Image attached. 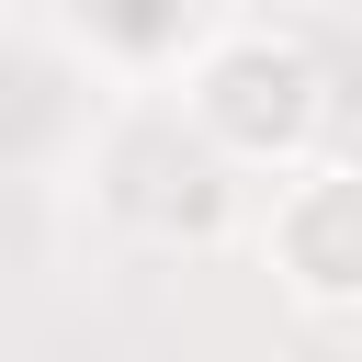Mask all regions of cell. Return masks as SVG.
<instances>
[{"label": "cell", "mask_w": 362, "mask_h": 362, "mask_svg": "<svg viewBox=\"0 0 362 362\" xmlns=\"http://www.w3.org/2000/svg\"><path fill=\"white\" fill-rule=\"evenodd\" d=\"M317 124V68L272 34H226L192 68V136L215 158H294Z\"/></svg>", "instance_id": "1"}, {"label": "cell", "mask_w": 362, "mask_h": 362, "mask_svg": "<svg viewBox=\"0 0 362 362\" xmlns=\"http://www.w3.org/2000/svg\"><path fill=\"white\" fill-rule=\"evenodd\" d=\"M260 249H272V272H283L294 294H362V170H305V181H283Z\"/></svg>", "instance_id": "2"}]
</instances>
